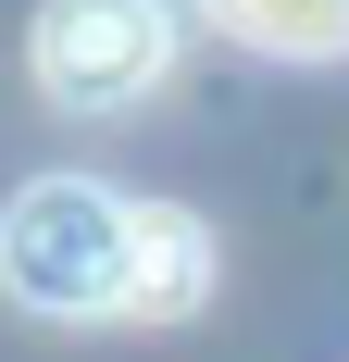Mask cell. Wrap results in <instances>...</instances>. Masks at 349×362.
I'll return each mask as SVG.
<instances>
[{
  "mask_svg": "<svg viewBox=\"0 0 349 362\" xmlns=\"http://www.w3.org/2000/svg\"><path fill=\"white\" fill-rule=\"evenodd\" d=\"M0 288L25 313H138V200L88 175H37L0 213Z\"/></svg>",
  "mask_w": 349,
  "mask_h": 362,
  "instance_id": "obj_1",
  "label": "cell"
},
{
  "mask_svg": "<svg viewBox=\"0 0 349 362\" xmlns=\"http://www.w3.org/2000/svg\"><path fill=\"white\" fill-rule=\"evenodd\" d=\"M25 63H37V88H50L63 112H125V100L162 88L174 13L162 0H50L37 37H25Z\"/></svg>",
  "mask_w": 349,
  "mask_h": 362,
  "instance_id": "obj_2",
  "label": "cell"
},
{
  "mask_svg": "<svg viewBox=\"0 0 349 362\" xmlns=\"http://www.w3.org/2000/svg\"><path fill=\"white\" fill-rule=\"evenodd\" d=\"M200 288H212V238H200V213L150 200V213H138V313H150V325H162V313H200Z\"/></svg>",
  "mask_w": 349,
  "mask_h": 362,
  "instance_id": "obj_3",
  "label": "cell"
},
{
  "mask_svg": "<svg viewBox=\"0 0 349 362\" xmlns=\"http://www.w3.org/2000/svg\"><path fill=\"white\" fill-rule=\"evenodd\" d=\"M237 37H262V50H300V63H324V50H349V0H212Z\"/></svg>",
  "mask_w": 349,
  "mask_h": 362,
  "instance_id": "obj_4",
  "label": "cell"
}]
</instances>
